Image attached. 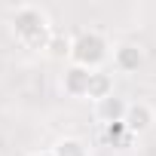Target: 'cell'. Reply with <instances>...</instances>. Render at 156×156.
<instances>
[{
  "label": "cell",
  "instance_id": "6",
  "mask_svg": "<svg viewBox=\"0 0 156 156\" xmlns=\"http://www.w3.org/2000/svg\"><path fill=\"white\" fill-rule=\"evenodd\" d=\"M126 110H129V101L119 98V95H110L104 101L95 104V116L101 126H113V122H122L126 119Z\"/></svg>",
  "mask_w": 156,
  "mask_h": 156
},
{
  "label": "cell",
  "instance_id": "8",
  "mask_svg": "<svg viewBox=\"0 0 156 156\" xmlns=\"http://www.w3.org/2000/svg\"><path fill=\"white\" fill-rule=\"evenodd\" d=\"M70 43H73V37H67V34L55 31V34H52V40H49V46H46V55H49V58H55V61H61V58H67V61H70Z\"/></svg>",
  "mask_w": 156,
  "mask_h": 156
},
{
  "label": "cell",
  "instance_id": "4",
  "mask_svg": "<svg viewBox=\"0 0 156 156\" xmlns=\"http://www.w3.org/2000/svg\"><path fill=\"white\" fill-rule=\"evenodd\" d=\"M89 80H92V70L67 64L64 73H61V92L70 95V98H86L89 95Z\"/></svg>",
  "mask_w": 156,
  "mask_h": 156
},
{
  "label": "cell",
  "instance_id": "9",
  "mask_svg": "<svg viewBox=\"0 0 156 156\" xmlns=\"http://www.w3.org/2000/svg\"><path fill=\"white\" fill-rule=\"evenodd\" d=\"M55 156H89V144L83 138H61L55 147H52Z\"/></svg>",
  "mask_w": 156,
  "mask_h": 156
},
{
  "label": "cell",
  "instance_id": "2",
  "mask_svg": "<svg viewBox=\"0 0 156 156\" xmlns=\"http://www.w3.org/2000/svg\"><path fill=\"white\" fill-rule=\"evenodd\" d=\"M110 58V43L98 31H80L70 43V64L86 67V70H101V64Z\"/></svg>",
  "mask_w": 156,
  "mask_h": 156
},
{
  "label": "cell",
  "instance_id": "11",
  "mask_svg": "<svg viewBox=\"0 0 156 156\" xmlns=\"http://www.w3.org/2000/svg\"><path fill=\"white\" fill-rule=\"evenodd\" d=\"M34 156H55L52 150H40V153H34Z\"/></svg>",
  "mask_w": 156,
  "mask_h": 156
},
{
  "label": "cell",
  "instance_id": "1",
  "mask_svg": "<svg viewBox=\"0 0 156 156\" xmlns=\"http://www.w3.org/2000/svg\"><path fill=\"white\" fill-rule=\"evenodd\" d=\"M52 34H55V31H52V25H49V16H46L40 6L25 3V6H19V9L12 12V37H16L25 49H31V52H46Z\"/></svg>",
  "mask_w": 156,
  "mask_h": 156
},
{
  "label": "cell",
  "instance_id": "10",
  "mask_svg": "<svg viewBox=\"0 0 156 156\" xmlns=\"http://www.w3.org/2000/svg\"><path fill=\"white\" fill-rule=\"evenodd\" d=\"M104 138H107V144H113V147H129V141H132L135 135H129L126 122H113V126H104Z\"/></svg>",
  "mask_w": 156,
  "mask_h": 156
},
{
  "label": "cell",
  "instance_id": "5",
  "mask_svg": "<svg viewBox=\"0 0 156 156\" xmlns=\"http://www.w3.org/2000/svg\"><path fill=\"white\" fill-rule=\"evenodd\" d=\"M113 67L122 73H138L144 67V49L138 43H119L113 46Z\"/></svg>",
  "mask_w": 156,
  "mask_h": 156
},
{
  "label": "cell",
  "instance_id": "3",
  "mask_svg": "<svg viewBox=\"0 0 156 156\" xmlns=\"http://www.w3.org/2000/svg\"><path fill=\"white\" fill-rule=\"evenodd\" d=\"M126 129H129V135H144V132H150L153 129V122H156V110L147 104V101H129V110H126Z\"/></svg>",
  "mask_w": 156,
  "mask_h": 156
},
{
  "label": "cell",
  "instance_id": "7",
  "mask_svg": "<svg viewBox=\"0 0 156 156\" xmlns=\"http://www.w3.org/2000/svg\"><path fill=\"white\" fill-rule=\"evenodd\" d=\"M110 95H116V92H113V76L104 73V70H92L89 95H86V98H92V101L98 104V101H104V98H110Z\"/></svg>",
  "mask_w": 156,
  "mask_h": 156
}]
</instances>
